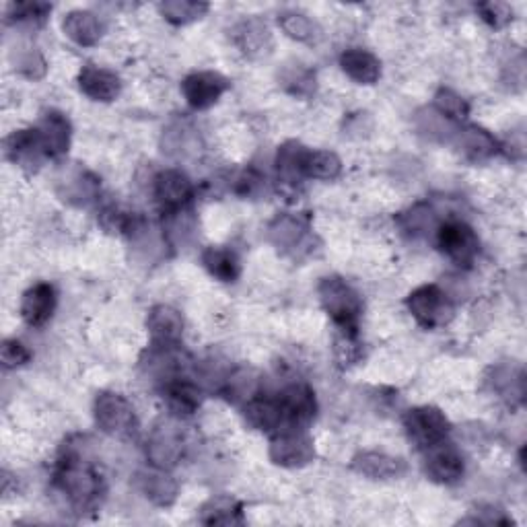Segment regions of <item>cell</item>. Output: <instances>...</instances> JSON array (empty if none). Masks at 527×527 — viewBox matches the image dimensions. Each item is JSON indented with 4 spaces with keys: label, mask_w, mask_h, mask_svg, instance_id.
Returning <instances> with one entry per match:
<instances>
[{
    "label": "cell",
    "mask_w": 527,
    "mask_h": 527,
    "mask_svg": "<svg viewBox=\"0 0 527 527\" xmlns=\"http://www.w3.org/2000/svg\"><path fill=\"white\" fill-rule=\"evenodd\" d=\"M52 484L68 507L79 515L97 511L108 493L99 468L85 460L79 451H66L60 455Z\"/></svg>",
    "instance_id": "1"
},
{
    "label": "cell",
    "mask_w": 527,
    "mask_h": 527,
    "mask_svg": "<svg viewBox=\"0 0 527 527\" xmlns=\"http://www.w3.org/2000/svg\"><path fill=\"white\" fill-rule=\"evenodd\" d=\"M320 303L330 315L336 330L359 332V320L363 313V297L359 291L340 276H326L318 287Z\"/></svg>",
    "instance_id": "2"
},
{
    "label": "cell",
    "mask_w": 527,
    "mask_h": 527,
    "mask_svg": "<svg viewBox=\"0 0 527 527\" xmlns=\"http://www.w3.org/2000/svg\"><path fill=\"white\" fill-rule=\"evenodd\" d=\"M435 241L439 252L455 266L464 270L472 268L480 256V239L476 231L464 221H445L435 229Z\"/></svg>",
    "instance_id": "3"
},
{
    "label": "cell",
    "mask_w": 527,
    "mask_h": 527,
    "mask_svg": "<svg viewBox=\"0 0 527 527\" xmlns=\"http://www.w3.org/2000/svg\"><path fill=\"white\" fill-rule=\"evenodd\" d=\"M406 307L416 324L425 330H437L453 320L455 307L449 295L437 285H423L406 297Z\"/></svg>",
    "instance_id": "4"
},
{
    "label": "cell",
    "mask_w": 527,
    "mask_h": 527,
    "mask_svg": "<svg viewBox=\"0 0 527 527\" xmlns=\"http://www.w3.org/2000/svg\"><path fill=\"white\" fill-rule=\"evenodd\" d=\"M404 431L410 439V443L418 449V451H427L429 447L447 441L449 433H451V423L449 418L445 416V412H441L435 406H416L410 408L404 418Z\"/></svg>",
    "instance_id": "5"
},
{
    "label": "cell",
    "mask_w": 527,
    "mask_h": 527,
    "mask_svg": "<svg viewBox=\"0 0 527 527\" xmlns=\"http://www.w3.org/2000/svg\"><path fill=\"white\" fill-rule=\"evenodd\" d=\"M93 416L99 431L110 437H128L138 427L134 406L118 392H99L93 402Z\"/></svg>",
    "instance_id": "6"
},
{
    "label": "cell",
    "mask_w": 527,
    "mask_h": 527,
    "mask_svg": "<svg viewBox=\"0 0 527 527\" xmlns=\"http://www.w3.org/2000/svg\"><path fill=\"white\" fill-rule=\"evenodd\" d=\"M268 455L280 468H305L315 460V443L307 429H287L272 435Z\"/></svg>",
    "instance_id": "7"
},
{
    "label": "cell",
    "mask_w": 527,
    "mask_h": 527,
    "mask_svg": "<svg viewBox=\"0 0 527 527\" xmlns=\"http://www.w3.org/2000/svg\"><path fill=\"white\" fill-rule=\"evenodd\" d=\"M153 196L163 215L190 208L194 200V184L180 169H165L153 182Z\"/></svg>",
    "instance_id": "8"
},
{
    "label": "cell",
    "mask_w": 527,
    "mask_h": 527,
    "mask_svg": "<svg viewBox=\"0 0 527 527\" xmlns=\"http://www.w3.org/2000/svg\"><path fill=\"white\" fill-rule=\"evenodd\" d=\"M276 400L285 414V429H307L318 414V400L307 383L295 381L276 394Z\"/></svg>",
    "instance_id": "9"
},
{
    "label": "cell",
    "mask_w": 527,
    "mask_h": 527,
    "mask_svg": "<svg viewBox=\"0 0 527 527\" xmlns=\"http://www.w3.org/2000/svg\"><path fill=\"white\" fill-rule=\"evenodd\" d=\"M231 83L221 73L213 70H198L182 81V93L186 103L196 112L210 110L229 91Z\"/></svg>",
    "instance_id": "10"
},
{
    "label": "cell",
    "mask_w": 527,
    "mask_h": 527,
    "mask_svg": "<svg viewBox=\"0 0 527 527\" xmlns=\"http://www.w3.org/2000/svg\"><path fill=\"white\" fill-rule=\"evenodd\" d=\"M186 441L182 431L173 423L157 425L147 441V460L155 468L171 470L178 466L184 458Z\"/></svg>",
    "instance_id": "11"
},
{
    "label": "cell",
    "mask_w": 527,
    "mask_h": 527,
    "mask_svg": "<svg viewBox=\"0 0 527 527\" xmlns=\"http://www.w3.org/2000/svg\"><path fill=\"white\" fill-rule=\"evenodd\" d=\"M309 219L301 215H278L268 225V241L278 252L295 256L309 248Z\"/></svg>",
    "instance_id": "12"
},
{
    "label": "cell",
    "mask_w": 527,
    "mask_h": 527,
    "mask_svg": "<svg viewBox=\"0 0 527 527\" xmlns=\"http://www.w3.org/2000/svg\"><path fill=\"white\" fill-rule=\"evenodd\" d=\"M425 453V474L437 484H458L466 474V462L462 453L449 441H441L429 447Z\"/></svg>",
    "instance_id": "13"
},
{
    "label": "cell",
    "mask_w": 527,
    "mask_h": 527,
    "mask_svg": "<svg viewBox=\"0 0 527 527\" xmlns=\"http://www.w3.org/2000/svg\"><path fill=\"white\" fill-rule=\"evenodd\" d=\"M5 155L11 163L19 165L25 171H33V173L38 171L42 163L48 159L38 128L15 130L5 140Z\"/></svg>",
    "instance_id": "14"
},
{
    "label": "cell",
    "mask_w": 527,
    "mask_h": 527,
    "mask_svg": "<svg viewBox=\"0 0 527 527\" xmlns=\"http://www.w3.org/2000/svg\"><path fill=\"white\" fill-rule=\"evenodd\" d=\"M149 344L180 346L184 340V318L171 305H155L147 315Z\"/></svg>",
    "instance_id": "15"
},
{
    "label": "cell",
    "mask_w": 527,
    "mask_h": 527,
    "mask_svg": "<svg viewBox=\"0 0 527 527\" xmlns=\"http://www.w3.org/2000/svg\"><path fill=\"white\" fill-rule=\"evenodd\" d=\"M453 145L472 163H484V161L493 159L495 155H499L503 151L501 149L503 145L493 134L484 128H480V126H474V124L455 130L453 132Z\"/></svg>",
    "instance_id": "16"
},
{
    "label": "cell",
    "mask_w": 527,
    "mask_h": 527,
    "mask_svg": "<svg viewBox=\"0 0 527 527\" xmlns=\"http://www.w3.org/2000/svg\"><path fill=\"white\" fill-rule=\"evenodd\" d=\"M58 295L50 283L29 287L21 297V318L31 328L46 326L56 311Z\"/></svg>",
    "instance_id": "17"
},
{
    "label": "cell",
    "mask_w": 527,
    "mask_h": 527,
    "mask_svg": "<svg viewBox=\"0 0 527 527\" xmlns=\"http://www.w3.org/2000/svg\"><path fill=\"white\" fill-rule=\"evenodd\" d=\"M161 394H163L167 410L175 418L194 416L200 410L202 400H204L202 390L198 388L196 383L186 379L184 375L175 377V379L167 381L165 385H161Z\"/></svg>",
    "instance_id": "18"
},
{
    "label": "cell",
    "mask_w": 527,
    "mask_h": 527,
    "mask_svg": "<svg viewBox=\"0 0 527 527\" xmlns=\"http://www.w3.org/2000/svg\"><path fill=\"white\" fill-rule=\"evenodd\" d=\"M77 81L83 95L99 103H112L122 93V79L114 73V70L101 68L95 64H85Z\"/></svg>",
    "instance_id": "19"
},
{
    "label": "cell",
    "mask_w": 527,
    "mask_h": 527,
    "mask_svg": "<svg viewBox=\"0 0 527 527\" xmlns=\"http://www.w3.org/2000/svg\"><path fill=\"white\" fill-rule=\"evenodd\" d=\"M136 486L140 493L145 495V499H149L157 507H171L175 499H178V490H180L178 482L173 480L169 470L155 466L140 470L136 474Z\"/></svg>",
    "instance_id": "20"
},
{
    "label": "cell",
    "mask_w": 527,
    "mask_h": 527,
    "mask_svg": "<svg viewBox=\"0 0 527 527\" xmlns=\"http://www.w3.org/2000/svg\"><path fill=\"white\" fill-rule=\"evenodd\" d=\"M219 394L235 406H245L260 396V375L254 367H235L221 379Z\"/></svg>",
    "instance_id": "21"
},
{
    "label": "cell",
    "mask_w": 527,
    "mask_h": 527,
    "mask_svg": "<svg viewBox=\"0 0 527 527\" xmlns=\"http://www.w3.org/2000/svg\"><path fill=\"white\" fill-rule=\"evenodd\" d=\"M40 132L48 159H62L70 149V136H73V126L62 112L50 110L42 116L40 124L35 126Z\"/></svg>",
    "instance_id": "22"
},
{
    "label": "cell",
    "mask_w": 527,
    "mask_h": 527,
    "mask_svg": "<svg viewBox=\"0 0 527 527\" xmlns=\"http://www.w3.org/2000/svg\"><path fill=\"white\" fill-rule=\"evenodd\" d=\"M350 466L369 480H396L406 472V466L400 458L383 451H361L355 455Z\"/></svg>",
    "instance_id": "23"
},
{
    "label": "cell",
    "mask_w": 527,
    "mask_h": 527,
    "mask_svg": "<svg viewBox=\"0 0 527 527\" xmlns=\"http://www.w3.org/2000/svg\"><path fill=\"white\" fill-rule=\"evenodd\" d=\"M243 416L245 423H248L252 429L266 435H274L285 429V414L276 398L256 396L254 400L243 406Z\"/></svg>",
    "instance_id": "24"
},
{
    "label": "cell",
    "mask_w": 527,
    "mask_h": 527,
    "mask_svg": "<svg viewBox=\"0 0 527 527\" xmlns=\"http://www.w3.org/2000/svg\"><path fill=\"white\" fill-rule=\"evenodd\" d=\"M342 73L359 85H375L381 79L379 58L363 48H348L338 58Z\"/></svg>",
    "instance_id": "25"
},
{
    "label": "cell",
    "mask_w": 527,
    "mask_h": 527,
    "mask_svg": "<svg viewBox=\"0 0 527 527\" xmlns=\"http://www.w3.org/2000/svg\"><path fill=\"white\" fill-rule=\"evenodd\" d=\"M233 42L243 54L256 58V56H264L270 52L272 33H270V27L266 25V21L252 17V19H245V21L235 25Z\"/></svg>",
    "instance_id": "26"
},
{
    "label": "cell",
    "mask_w": 527,
    "mask_h": 527,
    "mask_svg": "<svg viewBox=\"0 0 527 527\" xmlns=\"http://www.w3.org/2000/svg\"><path fill=\"white\" fill-rule=\"evenodd\" d=\"M62 31L70 42L81 48H93L99 44L103 35V25L99 17L91 11H70L62 21Z\"/></svg>",
    "instance_id": "27"
},
{
    "label": "cell",
    "mask_w": 527,
    "mask_h": 527,
    "mask_svg": "<svg viewBox=\"0 0 527 527\" xmlns=\"http://www.w3.org/2000/svg\"><path fill=\"white\" fill-rule=\"evenodd\" d=\"M200 260L206 272L217 278L219 283L231 285L237 283L241 276L239 256L231 248H225V245H208V248L202 252Z\"/></svg>",
    "instance_id": "28"
},
{
    "label": "cell",
    "mask_w": 527,
    "mask_h": 527,
    "mask_svg": "<svg viewBox=\"0 0 527 527\" xmlns=\"http://www.w3.org/2000/svg\"><path fill=\"white\" fill-rule=\"evenodd\" d=\"M303 155H305V147L297 140H289L283 147L278 149L276 153V178L278 184H283L289 190H297L305 175H303Z\"/></svg>",
    "instance_id": "29"
},
{
    "label": "cell",
    "mask_w": 527,
    "mask_h": 527,
    "mask_svg": "<svg viewBox=\"0 0 527 527\" xmlns=\"http://www.w3.org/2000/svg\"><path fill=\"white\" fill-rule=\"evenodd\" d=\"M198 521L204 525H227V527L243 525L245 523L243 505L227 495L213 497L200 507Z\"/></svg>",
    "instance_id": "30"
},
{
    "label": "cell",
    "mask_w": 527,
    "mask_h": 527,
    "mask_svg": "<svg viewBox=\"0 0 527 527\" xmlns=\"http://www.w3.org/2000/svg\"><path fill=\"white\" fill-rule=\"evenodd\" d=\"M493 390L499 394L501 400L509 404H521L525 396V375L519 367L499 365L493 369V377L488 379Z\"/></svg>",
    "instance_id": "31"
},
{
    "label": "cell",
    "mask_w": 527,
    "mask_h": 527,
    "mask_svg": "<svg viewBox=\"0 0 527 527\" xmlns=\"http://www.w3.org/2000/svg\"><path fill=\"white\" fill-rule=\"evenodd\" d=\"M342 173V161L332 151H313L305 149L303 155V175L305 180L332 182Z\"/></svg>",
    "instance_id": "32"
},
{
    "label": "cell",
    "mask_w": 527,
    "mask_h": 527,
    "mask_svg": "<svg viewBox=\"0 0 527 527\" xmlns=\"http://www.w3.org/2000/svg\"><path fill=\"white\" fill-rule=\"evenodd\" d=\"M278 25L283 29L291 40L301 42V44H318L322 40V29L313 19H309L303 13H283L278 15Z\"/></svg>",
    "instance_id": "33"
},
{
    "label": "cell",
    "mask_w": 527,
    "mask_h": 527,
    "mask_svg": "<svg viewBox=\"0 0 527 527\" xmlns=\"http://www.w3.org/2000/svg\"><path fill=\"white\" fill-rule=\"evenodd\" d=\"M157 9L167 23L182 27L202 19L210 7L206 3H196V0H167V3L157 5Z\"/></svg>",
    "instance_id": "34"
},
{
    "label": "cell",
    "mask_w": 527,
    "mask_h": 527,
    "mask_svg": "<svg viewBox=\"0 0 527 527\" xmlns=\"http://www.w3.org/2000/svg\"><path fill=\"white\" fill-rule=\"evenodd\" d=\"M334 357H336L338 367H342V369L357 365L363 359V344H361L359 332L336 330Z\"/></svg>",
    "instance_id": "35"
},
{
    "label": "cell",
    "mask_w": 527,
    "mask_h": 527,
    "mask_svg": "<svg viewBox=\"0 0 527 527\" xmlns=\"http://www.w3.org/2000/svg\"><path fill=\"white\" fill-rule=\"evenodd\" d=\"M435 112L449 122H464L470 116V105L462 95L443 87L435 93Z\"/></svg>",
    "instance_id": "36"
},
{
    "label": "cell",
    "mask_w": 527,
    "mask_h": 527,
    "mask_svg": "<svg viewBox=\"0 0 527 527\" xmlns=\"http://www.w3.org/2000/svg\"><path fill=\"white\" fill-rule=\"evenodd\" d=\"M400 225L402 231L408 233L410 237L425 235L429 229L435 227V210L429 204H416L408 210V213L400 215Z\"/></svg>",
    "instance_id": "37"
},
{
    "label": "cell",
    "mask_w": 527,
    "mask_h": 527,
    "mask_svg": "<svg viewBox=\"0 0 527 527\" xmlns=\"http://www.w3.org/2000/svg\"><path fill=\"white\" fill-rule=\"evenodd\" d=\"M97 192H99V182L93 178V175L87 171H77L73 178H70V184L64 192V200L83 206L95 200Z\"/></svg>",
    "instance_id": "38"
},
{
    "label": "cell",
    "mask_w": 527,
    "mask_h": 527,
    "mask_svg": "<svg viewBox=\"0 0 527 527\" xmlns=\"http://www.w3.org/2000/svg\"><path fill=\"white\" fill-rule=\"evenodd\" d=\"M283 87L295 97H309L315 93V75L303 66L289 68L283 77Z\"/></svg>",
    "instance_id": "39"
},
{
    "label": "cell",
    "mask_w": 527,
    "mask_h": 527,
    "mask_svg": "<svg viewBox=\"0 0 527 527\" xmlns=\"http://www.w3.org/2000/svg\"><path fill=\"white\" fill-rule=\"evenodd\" d=\"M52 13L48 3H17L9 7V19L15 23H44Z\"/></svg>",
    "instance_id": "40"
},
{
    "label": "cell",
    "mask_w": 527,
    "mask_h": 527,
    "mask_svg": "<svg viewBox=\"0 0 527 527\" xmlns=\"http://www.w3.org/2000/svg\"><path fill=\"white\" fill-rule=\"evenodd\" d=\"M476 13L482 17L484 23H488L490 27L501 29L505 25H509L513 21V9L507 3H480L476 5Z\"/></svg>",
    "instance_id": "41"
},
{
    "label": "cell",
    "mask_w": 527,
    "mask_h": 527,
    "mask_svg": "<svg viewBox=\"0 0 527 527\" xmlns=\"http://www.w3.org/2000/svg\"><path fill=\"white\" fill-rule=\"evenodd\" d=\"M0 359H3L5 369H19L31 361V353L21 340L9 338L3 342V348H0Z\"/></svg>",
    "instance_id": "42"
},
{
    "label": "cell",
    "mask_w": 527,
    "mask_h": 527,
    "mask_svg": "<svg viewBox=\"0 0 527 527\" xmlns=\"http://www.w3.org/2000/svg\"><path fill=\"white\" fill-rule=\"evenodd\" d=\"M264 178H262V173L248 167V169H243L237 178H235V194H239L241 198H254L258 196L262 190H264Z\"/></svg>",
    "instance_id": "43"
}]
</instances>
